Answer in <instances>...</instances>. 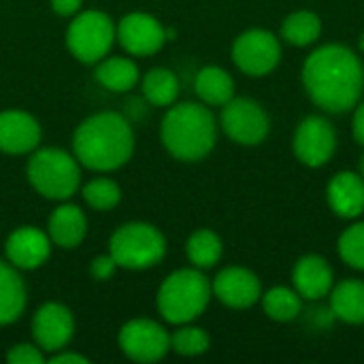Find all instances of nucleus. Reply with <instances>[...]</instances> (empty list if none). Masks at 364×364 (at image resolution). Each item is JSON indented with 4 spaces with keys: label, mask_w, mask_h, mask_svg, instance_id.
I'll list each match as a JSON object with an SVG mask.
<instances>
[{
    "label": "nucleus",
    "mask_w": 364,
    "mask_h": 364,
    "mask_svg": "<svg viewBox=\"0 0 364 364\" xmlns=\"http://www.w3.org/2000/svg\"><path fill=\"white\" fill-rule=\"evenodd\" d=\"M115 38L130 55H154L168 41L166 28L147 13H128L115 26Z\"/></svg>",
    "instance_id": "9b49d317"
},
{
    "label": "nucleus",
    "mask_w": 364,
    "mask_h": 364,
    "mask_svg": "<svg viewBox=\"0 0 364 364\" xmlns=\"http://www.w3.org/2000/svg\"><path fill=\"white\" fill-rule=\"evenodd\" d=\"M9 364H43L45 356L36 343H17L6 352Z\"/></svg>",
    "instance_id": "7c9ffc66"
},
{
    "label": "nucleus",
    "mask_w": 364,
    "mask_h": 364,
    "mask_svg": "<svg viewBox=\"0 0 364 364\" xmlns=\"http://www.w3.org/2000/svg\"><path fill=\"white\" fill-rule=\"evenodd\" d=\"M162 145L181 162H198L211 154L218 126L213 113L198 102H181L168 109L160 128Z\"/></svg>",
    "instance_id": "7ed1b4c3"
},
{
    "label": "nucleus",
    "mask_w": 364,
    "mask_h": 364,
    "mask_svg": "<svg viewBox=\"0 0 364 364\" xmlns=\"http://www.w3.org/2000/svg\"><path fill=\"white\" fill-rule=\"evenodd\" d=\"M339 256L352 269L364 271V222L350 226L339 239Z\"/></svg>",
    "instance_id": "c756f323"
},
{
    "label": "nucleus",
    "mask_w": 364,
    "mask_h": 364,
    "mask_svg": "<svg viewBox=\"0 0 364 364\" xmlns=\"http://www.w3.org/2000/svg\"><path fill=\"white\" fill-rule=\"evenodd\" d=\"M41 124L21 109L0 113V151L9 156L32 154L41 143Z\"/></svg>",
    "instance_id": "2eb2a0df"
},
{
    "label": "nucleus",
    "mask_w": 364,
    "mask_h": 364,
    "mask_svg": "<svg viewBox=\"0 0 364 364\" xmlns=\"http://www.w3.org/2000/svg\"><path fill=\"white\" fill-rule=\"evenodd\" d=\"M26 175L30 186L49 200H66L81 186V164L79 160L55 147L34 149L28 160Z\"/></svg>",
    "instance_id": "39448f33"
},
{
    "label": "nucleus",
    "mask_w": 364,
    "mask_h": 364,
    "mask_svg": "<svg viewBox=\"0 0 364 364\" xmlns=\"http://www.w3.org/2000/svg\"><path fill=\"white\" fill-rule=\"evenodd\" d=\"M26 286L17 269L0 260V326L13 324L26 309Z\"/></svg>",
    "instance_id": "aec40b11"
},
{
    "label": "nucleus",
    "mask_w": 364,
    "mask_h": 364,
    "mask_svg": "<svg viewBox=\"0 0 364 364\" xmlns=\"http://www.w3.org/2000/svg\"><path fill=\"white\" fill-rule=\"evenodd\" d=\"M115 23L102 11H83L68 23L66 47L83 64H96L115 43Z\"/></svg>",
    "instance_id": "0eeeda50"
},
{
    "label": "nucleus",
    "mask_w": 364,
    "mask_h": 364,
    "mask_svg": "<svg viewBox=\"0 0 364 364\" xmlns=\"http://www.w3.org/2000/svg\"><path fill=\"white\" fill-rule=\"evenodd\" d=\"M303 81L311 100L320 109L328 113H346L356 107L363 94V64L348 47L324 45L307 58Z\"/></svg>",
    "instance_id": "f257e3e1"
},
{
    "label": "nucleus",
    "mask_w": 364,
    "mask_h": 364,
    "mask_svg": "<svg viewBox=\"0 0 364 364\" xmlns=\"http://www.w3.org/2000/svg\"><path fill=\"white\" fill-rule=\"evenodd\" d=\"M171 350L179 356H200L209 350V335L198 326L181 324V328L171 335Z\"/></svg>",
    "instance_id": "c85d7f7f"
},
{
    "label": "nucleus",
    "mask_w": 364,
    "mask_h": 364,
    "mask_svg": "<svg viewBox=\"0 0 364 364\" xmlns=\"http://www.w3.org/2000/svg\"><path fill=\"white\" fill-rule=\"evenodd\" d=\"M222 252H224L222 239L209 228H200V230L192 232L186 243V254L196 269L215 267L222 258Z\"/></svg>",
    "instance_id": "393cba45"
},
{
    "label": "nucleus",
    "mask_w": 364,
    "mask_h": 364,
    "mask_svg": "<svg viewBox=\"0 0 364 364\" xmlns=\"http://www.w3.org/2000/svg\"><path fill=\"white\" fill-rule=\"evenodd\" d=\"M292 282H294V290L303 299L318 301V299L331 294L335 275H333L331 264L322 256L311 254L296 262V267L292 271Z\"/></svg>",
    "instance_id": "f3484780"
},
{
    "label": "nucleus",
    "mask_w": 364,
    "mask_h": 364,
    "mask_svg": "<svg viewBox=\"0 0 364 364\" xmlns=\"http://www.w3.org/2000/svg\"><path fill=\"white\" fill-rule=\"evenodd\" d=\"M194 90L203 102L213 107H224L230 98H235V81L220 66H207L198 70Z\"/></svg>",
    "instance_id": "5701e85b"
},
{
    "label": "nucleus",
    "mask_w": 364,
    "mask_h": 364,
    "mask_svg": "<svg viewBox=\"0 0 364 364\" xmlns=\"http://www.w3.org/2000/svg\"><path fill=\"white\" fill-rule=\"evenodd\" d=\"M282 58V47L269 30H247L232 45L235 64L252 77L271 73Z\"/></svg>",
    "instance_id": "9d476101"
},
{
    "label": "nucleus",
    "mask_w": 364,
    "mask_h": 364,
    "mask_svg": "<svg viewBox=\"0 0 364 364\" xmlns=\"http://www.w3.org/2000/svg\"><path fill=\"white\" fill-rule=\"evenodd\" d=\"M358 45H360V49H363V51H364V34H363V36H360V41H358Z\"/></svg>",
    "instance_id": "e433bc0d"
},
{
    "label": "nucleus",
    "mask_w": 364,
    "mask_h": 364,
    "mask_svg": "<svg viewBox=\"0 0 364 364\" xmlns=\"http://www.w3.org/2000/svg\"><path fill=\"white\" fill-rule=\"evenodd\" d=\"M81 4H83V0H51V9L62 17L77 15L81 11Z\"/></svg>",
    "instance_id": "473e14b6"
},
{
    "label": "nucleus",
    "mask_w": 364,
    "mask_h": 364,
    "mask_svg": "<svg viewBox=\"0 0 364 364\" xmlns=\"http://www.w3.org/2000/svg\"><path fill=\"white\" fill-rule=\"evenodd\" d=\"M49 363H53V364H87L90 360H87L85 356H81V354H73V352H64V350H60V352L51 354Z\"/></svg>",
    "instance_id": "72a5a7b5"
},
{
    "label": "nucleus",
    "mask_w": 364,
    "mask_h": 364,
    "mask_svg": "<svg viewBox=\"0 0 364 364\" xmlns=\"http://www.w3.org/2000/svg\"><path fill=\"white\" fill-rule=\"evenodd\" d=\"M224 132L241 145H258L269 134V115L252 98H230L222 109Z\"/></svg>",
    "instance_id": "1a4fd4ad"
},
{
    "label": "nucleus",
    "mask_w": 364,
    "mask_h": 364,
    "mask_svg": "<svg viewBox=\"0 0 364 364\" xmlns=\"http://www.w3.org/2000/svg\"><path fill=\"white\" fill-rule=\"evenodd\" d=\"M81 196H83V200L92 209H96V211H111L122 200V188L113 179L98 177V179L87 181L81 188Z\"/></svg>",
    "instance_id": "cd10ccee"
},
{
    "label": "nucleus",
    "mask_w": 364,
    "mask_h": 364,
    "mask_svg": "<svg viewBox=\"0 0 364 364\" xmlns=\"http://www.w3.org/2000/svg\"><path fill=\"white\" fill-rule=\"evenodd\" d=\"M109 254L119 269L145 271L162 262L166 254V239L154 224L128 222L111 235Z\"/></svg>",
    "instance_id": "423d86ee"
},
{
    "label": "nucleus",
    "mask_w": 364,
    "mask_h": 364,
    "mask_svg": "<svg viewBox=\"0 0 364 364\" xmlns=\"http://www.w3.org/2000/svg\"><path fill=\"white\" fill-rule=\"evenodd\" d=\"M143 96L154 107H168L179 96V81L168 68H151L141 83Z\"/></svg>",
    "instance_id": "b1692460"
},
{
    "label": "nucleus",
    "mask_w": 364,
    "mask_h": 364,
    "mask_svg": "<svg viewBox=\"0 0 364 364\" xmlns=\"http://www.w3.org/2000/svg\"><path fill=\"white\" fill-rule=\"evenodd\" d=\"M119 350L134 363H158L171 350V335L154 320L139 318L122 326L117 337Z\"/></svg>",
    "instance_id": "6e6552de"
},
{
    "label": "nucleus",
    "mask_w": 364,
    "mask_h": 364,
    "mask_svg": "<svg viewBox=\"0 0 364 364\" xmlns=\"http://www.w3.org/2000/svg\"><path fill=\"white\" fill-rule=\"evenodd\" d=\"M47 235L51 243L62 250H75L87 235V220L85 213L70 203L60 205L47 220Z\"/></svg>",
    "instance_id": "a211bd4d"
},
{
    "label": "nucleus",
    "mask_w": 364,
    "mask_h": 364,
    "mask_svg": "<svg viewBox=\"0 0 364 364\" xmlns=\"http://www.w3.org/2000/svg\"><path fill=\"white\" fill-rule=\"evenodd\" d=\"M328 205L341 218H358L364 211V179L356 173H339L328 183Z\"/></svg>",
    "instance_id": "6ab92c4d"
},
{
    "label": "nucleus",
    "mask_w": 364,
    "mask_h": 364,
    "mask_svg": "<svg viewBox=\"0 0 364 364\" xmlns=\"http://www.w3.org/2000/svg\"><path fill=\"white\" fill-rule=\"evenodd\" d=\"M211 284L200 269H179L171 273L158 290V311L168 324H190L211 301Z\"/></svg>",
    "instance_id": "20e7f679"
},
{
    "label": "nucleus",
    "mask_w": 364,
    "mask_h": 364,
    "mask_svg": "<svg viewBox=\"0 0 364 364\" xmlns=\"http://www.w3.org/2000/svg\"><path fill=\"white\" fill-rule=\"evenodd\" d=\"M354 139L364 147V102L354 113Z\"/></svg>",
    "instance_id": "f704fd0d"
},
{
    "label": "nucleus",
    "mask_w": 364,
    "mask_h": 364,
    "mask_svg": "<svg viewBox=\"0 0 364 364\" xmlns=\"http://www.w3.org/2000/svg\"><path fill=\"white\" fill-rule=\"evenodd\" d=\"M262 307L264 314L275 320V322H290L294 318H299L303 303H301V294L296 290L290 288H273L262 296Z\"/></svg>",
    "instance_id": "bb28decb"
},
{
    "label": "nucleus",
    "mask_w": 364,
    "mask_h": 364,
    "mask_svg": "<svg viewBox=\"0 0 364 364\" xmlns=\"http://www.w3.org/2000/svg\"><path fill=\"white\" fill-rule=\"evenodd\" d=\"M211 290L220 303L232 309H247L262 296L260 279L243 267H228L220 271L211 284Z\"/></svg>",
    "instance_id": "dca6fc26"
},
{
    "label": "nucleus",
    "mask_w": 364,
    "mask_h": 364,
    "mask_svg": "<svg viewBox=\"0 0 364 364\" xmlns=\"http://www.w3.org/2000/svg\"><path fill=\"white\" fill-rule=\"evenodd\" d=\"M337 147V134L328 119L320 115H311L303 119L294 132L292 149L294 156L307 166H322L326 164Z\"/></svg>",
    "instance_id": "f8f14e48"
},
{
    "label": "nucleus",
    "mask_w": 364,
    "mask_h": 364,
    "mask_svg": "<svg viewBox=\"0 0 364 364\" xmlns=\"http://www.w3.org/2000/svg\"><path fill=\"white\" fill-rule=\"evenodd\" d=\"M134 154V132L128 119L115 111L94 113L73 134V156L81 166L98 173L122 168Z\"/></svg>",
    "instance_id": "f03ea898"
},
{
    "label": "nucleus",
    "mask_w": 364,
    "mask_h": 364,
    "mask_svg": "<svg viewBox=\"0 0 364 364\" xmlns=\"http://www.w3.org/2000/svg\"><path fill=\"white\" fill-rule=\"evenodd\" d=\"M115 269H117V262L113 260L111 254L96 256V258L92 260V264H90V273H92V277H94L96 282H107V279H111L113 273H115Z\"/></svg>",
    "instance_id": "2f4dec72"
},
{
    "label": "nucleus",
    "mask_w": 364,
    "mask_h": 364,
    "mask_svg": "<svg viewBox=\"0 0 364 364\" xmlns=\"http://www.w3.org/2000/svg\"><path fill=\"white\" fill-rule=\"evenodd\" d=\"M51 254V239L34 226L15 228L4 243V256L17 271H34L47 262Z\"/></svg>",
    "instance_id": "4468645a"
},
{
    "label": "nucleus",
    "mask_w": 364,
    "mask_h": 364,
    "mask_svg": "<svg viewBox=\"0 0 364 364\" xmlns=\"http://www.w3.org/2000/svg\"><path fill=\"white\" fill-rule=\"evenodd\" d=\"M360 177H363V179H364V158H363V160H360Z\"/></svg>",
    "instance_id": "c9c22d12"
},
{
    "label": "nucleus",
    "mask_w": 364,
    "mask_h": 364,
    "mask_svg": "<svg viewBox=\"0 0 364 364\" xmlns=\"http://www.w3.org/2000/svg\"><path fill=\"white\" fill-rule=\"evenodd\" d=\"M75 335V320L62 303H45L32 318L34 343L49 354L64 350Z\"/></svg>",
    "instance_id": "ddd939ff"
},
{
    "label": "nucleus",
    "mask_w": 364,
    "mask_h": 364,
    "mask_svg": "<svg viewBox=\"0 0 364 364\" xmlns=\"http://www.w3.org/2000/svg\"><path fill=\"white\" fill-rule=\"evenodd\" d=\"M331 292V309L335 318L346 324H364V282L346 279Z\"/></svg>",
    "instance_id": "412c9836"
},
{
    "label": "nucleus",
    "mask_w": 364,
    "mask_h": 364,
    "mask_svg": "<svg viewBox=\"0 0 364 364\" xmlns=\"http://www.w3.org/2000/svg\"><path fill=\"white\" fill-rule=\"evenodd\" d=\"M322 30L320 17L311 11H296L290 17H286L282 26V36L294 47H305L318 41Z\"/></svg>",
    "instance_id": "a878e982"
},
{
    "label": "nucleus",
    "mask_w": 364,
    "mask_h": 364,
    "mask_svg": "<svg viewBox=\"0 0 364 364\" xmlns=\"http://www.w3.org/2000/svg\"><path fill=\"white\" fill-rule=\"evenodd\" d=\"M96 81L111 92H130L139 83V66L130 58H107L96 62Z\"/></svg>",
    "instance_id": "4be33fe9"
}]
</instances>
